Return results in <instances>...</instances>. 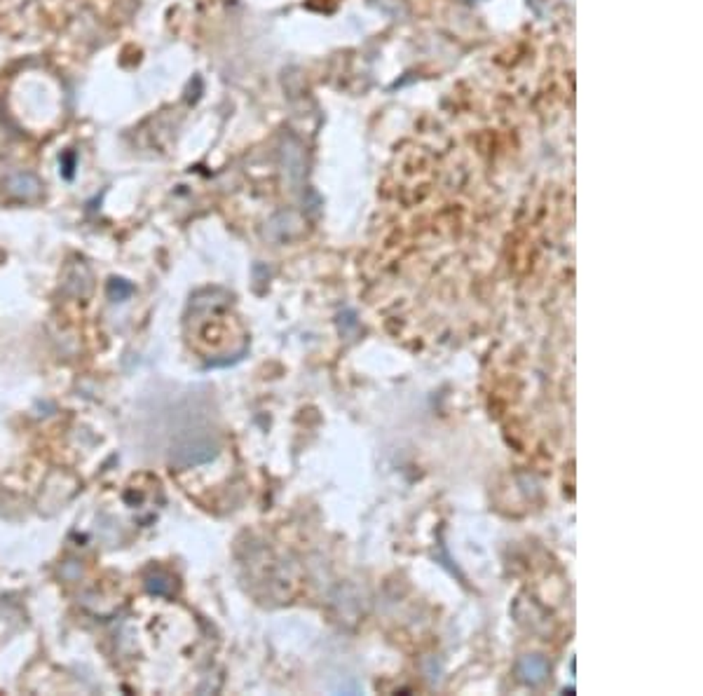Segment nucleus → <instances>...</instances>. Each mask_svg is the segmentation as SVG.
<instances>
[{"label":"nucleus","mask_w":703,"mask_h":696,"mask_svg":"<svg viewBox=\"0 0 703 696\" xmlns=\"http://www.w3.org/2000/svg\"><path fill=\"white\" fill-rule=\"evenodd\" d=\"M5 183H8V190L12 195H17L22 199H38L43 192L40 178L31 171H12L10 176L5 178Z\"/></svg>","instance_id":"1"},{"label":"nucleus","mask_w":703,"mask_h":696,"mask_svg":"<svg viewBox=\"0 0 703 696\" xmlns=\"http://www.w3.org/2000/svg\"><path fill=\"white\" fill-rule=\"evenodd\" d=\"M518 675L527 685H541L549 675V663L544 656H523L518 661Z\"/></svg>","instance_id":"2"},{"label":"nucleus","mask_w":703,"mask_h":696,"mask_svg":"<svg viewBox=\"0 0 703 696\" xmlns=\"http://www.w3.org/2000/svg\"><path fill=\"white\" fill-rule=\"evenodd\" d=\"M146 586H148V591L155 593V596H169L171 593V579L162 575V572H155V575L148 577Z\"/></svg>","instance_id":"3"}]
</instances>
